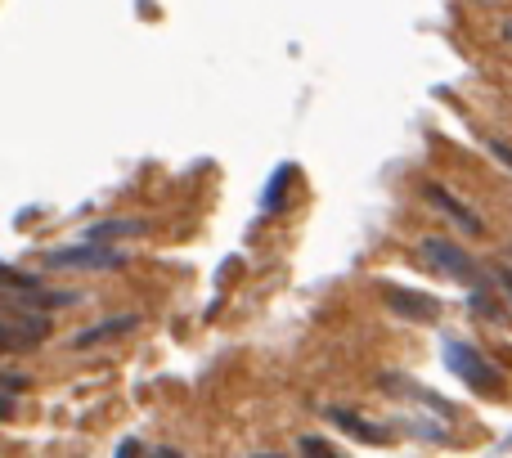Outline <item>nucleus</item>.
<instances>
[{
  "label": "nucleus",
  "mask_w": 512,
  "mask_h": 458,
  "mask_svg": "<svg viewBox=\"0 0 512 458\" xmlns=\"http://www.w3.org/2000/svg\"><path fill=\"white\" fill-rule=\"evenodd\" d=\"M27 387V378L18 369H5V396H0V414L14 418V405H18V391Z\"/></svg>",
  "instance_id": "ddd939ff"
},
{
  "label": "nucleus",
  "mask_w": 512,
  "mask_h": 458,
  "mask_svg": "<svg viewBox=\"0 0 512 458\" xmlns=\"http://www.w3.org/2000/svg\"><path fill=\"white\" fill-rule=\"evenodd\" d=\"M81 292L77 288H32V292H14V297H5V306L14 310H32V315H50V310H63V306H77Z\"/></svg>",
  "instance_id": "423d86ee"
},
{
  "label": "nucleus",
  "mask_w": 512,
  "mask_h": 458,
  "mask_svg": "<svg viewBox=\"0 0 512 458\" xmlns=\"http://www.w3.org/2000/svg\"><path fill=\"white\" fill-rule=\"evenodd\" d=\"M256 458H279V454H256Z\"/></svg>",
  "instance_id": "aec40b11"
},
{
  "label": "nucleus",
  "mask_w": 512,
  "mask_h": 458,
  "mask_svg": "<svg viewBox=\"0 0 512 458\" xmlns=\"http://www.w3.org/2000/svg\"><path fill=\"white\" fill-rule=\"evenodd\" d=\"M301 454L306 458H342L328 441H319V436H301Z\"/></svg>",
  "instance_id": "2eb2a0df"
},
{
  "label": "nucleus",
  "mask_w": 512,
  "mask_h": 458,
  "mask_svg": "<svg viewBox=\"0 0 512 458\" xmlns=\"http://www.w3.org/2000/svg\"><path fill=\"white\" fill-rule=\"evenodd\" d=\"M50 337V315H32V310H14L5 306V319H0V346L9 355L18 351H32Z\"/></svg>",
  "instance_id": "20e7f679"
},
{
  "label": "nucleus",
  "mask_w": 512,
  "mask_h": 458,
  "mask_svg": "<svg viewBox=\"0 0 512 458\" xmlns=\"http://www.w3.org/2000/svg\"><path fill=\"white\" fill-rule=\"evenodd\" d=\"M135 328H140V315H113V319H99V324L81 328V333L72 337V351H90V346H104V342H113V337H122V333H135Z\"/></svg>",
  "instance_id": "9d476101"
},
{
  "label": "nucleus",
  "mask_w": 512,
  "mask_h": 458,
  "mask_svg": "<svg viewBox=\"0 0 512 458\" xmlns=\"http://www.w3.org/2000/svg\"><path fill=\"white\" fill-rule=\"evenodd\" d=\"M126 261L122 247H104V243H68V247H50L41 256L45 270H117Z\"/></svg>",
  "instance_id": "7ed1b4c3"
},
{
  "label": "nucleus",
  "mask_w": 512,
  "mask_h": 458,
  "mask_svg": "<svg viewBox=\"0 0 512 458\" xmlns=\"http://www.w3.org/2000/svg\"><path fill=\"white\" fill-rule=\"evenodd\" d=\"M113 458H144V450H140V441H135V436H126V441L117 445Z\"/></svg>",
  "instance_id": "f3484780"
},
{
  "label": "nucleus",
  "mask_w": 512,
  "mask_h": 458,
  "mask_svg": "<svg viewBox=\"0 0 512 458\" xmlns=\"http://www.w3.org/2000/svg\"><path fill=\"white\" fill-rule=\"evenodd\" d=\"M441 355H445V369H450L459 382H468V391H477V396H486V400L504 396V373H499L468 337H445Z\"/></svg>",
  "instance_id": "f03ea898"
},
{
  "label": "nucleus",
  "mask_w": 512,
  "mask_h": 458,
  "mask_svg": "<svg viewBox=\"0 0 512 458\" xmlns=\"http://www.w3.org/2000/svg\"><path fill=\"white\" fill-rule=\"evenodd\" d=\"M328 418H333L337 427H342L346 436H355V441H364V445H391L396 441V427H382V423H369V418H360V414H351L346 405H333V409H324Z\"/></svg>",
  "instance_id": "6e6552de"
},
{
  "label": "nucleus",
  "mask_w": 512,
  "mask_h": 458,
  "mask_svg": "<svg viewBox=\"0 0 512 458\" xmlns=\"http://www.w3.org/2000/svg\"><path fill=\"white\" fill-rule=\"evenodd\" d=\"M495 283H499V292H504L508 306H512V270H495Z\"/></svg>",
  "instance_id": "a211bd4d"
},
{
  "label": "nucleus",
  "mask_w": 512,
  "mask_h": 458,
  "mask_svg": "<svg viewBox=\"0 0 512 458\" xmlns=\"http://www.w3.org/2000/svg\"><path fill=\"white\" fill-rule=\"evenodd\" d=\"M382 301H387L391 315L414 319V324H436V319H441V301L427 297V292L400 288V283H382Z\"/></svg>",
  "instance_id": "39448f33"
},
{
  "label": "nucleus",
  "mask_w": 512,
  "mask_h": 458,
  "mask_svg": "<svg viewBox=\"0 0 512 458\" xmlns=\"http://www.w3.org/2000/svg\"><path fill=\"white\" fill-rule=\"evenodd\" d=\"M144 458H185V454H180V450H171V445H158V450H149Z\"/></svg>",
  "instance_id": "6ab92c4d"
},
{
  "label": "nucleus",
  "mask_w": 512,
  "mask_h": 458,
  "mask_svg": "<svg viewBox=\"0 0 512 458\" xmlns=\"http://www.w3.org/2000/svg\"><path fill=\"white\" fill-rule=\"evenodd\" d=\"M414 256H418V265H423V270L445 274V279H454V283H468L472 292H477V288H490V283H495V274H486L468 252H463L459 243H450V238H441V234H436V238H423V243L414 247Z\"/></svg>",
  "instance_id": "f257e3e1"
},
{
  "label": "nucleus",
  "mask_w": 512,
  "mask_h": 458,
  "mask_svg": "<svg viewBox=\"0 0 512 458\" xmlns=\"http://www.w3.org/2000/svg\"><path fill=\"white\" fill-rule=\"evenodd\" d=\"M382 391H391V396H405V400H418V405H427V414H441V418H454V405L445 396H436V391L418 387L414 378H400V373H382L378 378Z\"/></svg>",
  "instance_id": "1a4fd4ad"
},
{
  "label": "nucleus",
  "mask_w": 512,
  "mask_h": 458,
  "mask_svg": "<svg viewBox=\"0 0 512 458\" xmlns=\"http://www.w3.org/2000/svg\"><path fill=\"white\" fill-rule=\"evenodd\" d=\"M288 176H292L288 167H279V171L270 176V185H265V198H261L265 212H279V203H283V180H288Z\"/></svg>",
  "instance_id": "4468645a"
},
{
  "label": "nucleus",
  "mask_w": 512,
  "mask_h": 458,
  "mask_svg": "<svg viewBox=\"0 0 512 458\" xmlns=\"http://www.w3.org/2000/svg\"><path fill=\"white\" fill-rule=\"evenodd\" d=\"M490 288H499V283H490ZM490 288L472 292V310H477L481 319H490V324H504L508 310H504V301H495V292H490Z\"/></svg>",
  "instance_id": "f8f14e48"
},
{
  "label": "nucleus",
  "mask_w": 512,
  "mask_h": 458,
  "mask_svg": "<svg viewBox=\"0 0 512 458\" xmlns=\"http://www.w3.org/2000/svg\"><path fill=\"white\" fill-rule=\"evenodd\" d=\"M486 149L495 153V158H499V162H504V167L512 171V144H508V140H499V135H486Z\"/></svg>",
  "instance_id": "dca6fc26"
},
{
  "label": "nucleus",
  "mask_w": 512,
  "mask_h": 458,
  "mask_svg": "<svg viewBox=\"0 0 512 458\" xmlns=\"http://www.w3.org/2000/svg\"><path fill=\"white\" fill-rule=\"evenodd\" d=\"M144 221H135V216H122V221H95L86 229V243H104V247H113L117 238H135V234H144Z\"/></svg>",
  "instance_id": "9b49d317"
},
{
  "label": "nucleus",
  "mask_w": 512,
  "mask_h": 458,
  "mask_svg": "<svg viewBox=\"0 0 512 458\" xmlns=\"http://www.w3.org/2000/svg\"><path fill=\"white\" fill-rule=\"evenodd\" d=\"M423 198H427V203H432V207H441V212L450 216V221H459V229H468L472 238H481V234H486V225H481V216L472 212L468 203H459V198H454V189H445V185H436V180H427V185H423Z\"/></svg>",
  "instance_id": "0eeeda50"
},
{
  "label": "nucleus",
  "mask_w": 512,
  "mask_h": 458,
  "mask_svg": "<svg viewBox=\"0 0 512 458\" xmlns=\"http://www.w3.org/2000/svg\"><path fill=\"white\" fill-rule=\"evenodd\" d=\"M504 32H508V36H512V18H508V27H504Z\"/></svg>",
  "instance_id": "412c9836"
}]
</instances>
